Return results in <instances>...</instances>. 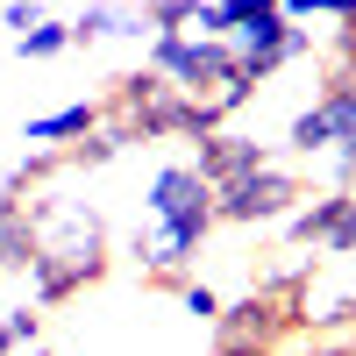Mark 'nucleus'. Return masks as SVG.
<instances>
[{"label":"nucleus","instance_id":"nucleus-1","mask_svg":"<svg viewBox=\"0 0 356 356\" xmlns=\"http://www.w3.org/2000/svg\"><path fill=\"white\" fill-rule=\"evenodd\" d=\"M22 228H29V307H65L72 292L100 285L107 278V221L93 214L86 200H57V193H36L22 200Z\"/></svg>","mask_w":356,"mask_h":356},{"label":"nucleus","instance_id":"nucleus-2","mask_svg":"<svg viewBox=\"0 0 356 356\" xmlns=\"http://www.w3.org/2000/svg\"><path fill=\"white\" fill-rule=\"evenodd\" d=\"M207 235H214V186L193 171V157L157 164V171H150V193H143L136 264H143L150 278H171V285H178Z\"/></svg>","mask_w":356,"mask_h":356},{"label":"nucleus","instance_id":"nucleus-3","mask_svg":"<svg viewBox=\"0 0 356 356\" xmlns=\"http://www.w3.org/2000/svg\"><path fill=\"white\" fill-rule=\"evenodd\" d=\"M300 200H307V186L292 178V164H285V157H271V164H257V171H243V178H228V186L214 193V221H235V228H271V221H285Z\"/></svg>","mask_w":356,"mask_h":356},{"label":"nucleus","instance_id":"nucleus-4","mask_svg":"<svg viewBox=\"0 0 356 356\" xmlns=\"http://www.w3.org/2000/svg\"><path fill=\"white\" fill-rule=\"evenodd\" d=\"M342 143H356V86L335 72L321 93L292 114V129H285V150L292 157H335Z\"/></svg>","mask_w":356,"mask_h":356},{"label":"nucleus","instance_id":"nucleus-5","mask_svg":"<svg viewBox=\"0 0 356 356\" xmlns=\"http://www.w3.org/2000/svg\"><path fill=\"white\" fill-rule=\"evenodd\" d=\"M228 65H235V57H228V43H214V36H150V57H143V72L164 79L171 93H200V86L221 79Z\"/></svg>","mask_w":356,"mask_h":356},{"label":"nucleus","instance_id":"nucleus-6","mask_svg":"<svg viewBox=\"0 0 356 356\" xmlns=\"http://www.w3.org/2000/svg\"><path fill=\"white\" fill-rule=\"evenodd\" d=\"M257 164H271V150H264V143H250V136H235V129H214V136H200V143H193V171H200L214 193L228 186V178L257 171Z\"/></svg>","mask_w":356,"mask_h":356},{"label":"nucleus","instance_id":"nucleus-7","mask_svg":"<svg viewBox=\"0 0 356 356\" xmlns=\"http://www.w3.org/2000/svg\"><path fill=\"white\" fill-rule=\"evenodd\" d=\"M100 122H107L100 100H65V107H50V114H36V122H29V150H57V157H65L72 143H86Z\"/></svg>","mask_w":356,"mask_h":356},{"label":"nucleus","instance_id":"nucleus-8","mask_svg":"<svg viewBox=\"0 0 356 356\" xmlns=\"http://www.w3.org/2000/svg\"><path fill=\"white\" fill-rule=\"evenodd\" d=\"M122 36H150L143 8H129V0H93L72 15V43H122Z\"/></svg>","mask_w":356,"mask_h":356},{"label":"nucleus","instance_id":"nucleus-9","mask_svg":"<svg viewBox=\"0 0 356 356\" xmlns=\"http://www.w3.org/2000/svg\"><path fill=\"white\" fill-rule=\"evenodd\" d=\"M72 50V22H36L29 36H15V57H29V65H50V57H65Z\"/></svg>","mask_w":356,"mask_h":356},{"label":"nucleus","instance_id":"nucleus-10","mask_svg":"<svg viewBox=\"0 0 356 356\" xmlns=\"http://www.w3.org/2000/svg\"><path fill=\"white\" fill-rule=\"evenodd\" d=\"M314 250H321V257H356V193L335 200V214H328V228H321Z\"/></svg>","mask_w":356,"mask_h":356},{"label":"nucleus","instance_id":"nucleus-11","mask_svg":"<svg viewBox=\"0 0 356 356\" xmlns=\"http://www.w3.org/2000/svg\"><path fill=\"white\" fill-rule=\"evenodd\" d=\"M36 335H43V314L29 307V300L0 314V356H15V349H36Z\"/></svg>","mask_w":356,"mask_h":356},{"label":"nucleus","instance_id":"nucleus-12","mask_svg":"<svg viewBox=\"0 0 356 356\" xmlns=\"http://www.w3.org/2000/svg\"><path fill=\"white\" fill-rule=\"evenodd\" d=\"M29 264V228H22V207H0V278H15Z\"/></svg>","mask_w":356,"mask_h":356},{"label":"nucleus","instance_id":"nucleus-13","mask_svg":"<svg viewBox=\"0 0 356 356\" xmlns=\"http://www.w3.org/2000/svg\"><path fill=\"white\" fill-rule=\"evenodd\" d=\"M271 15H278V0H214L221 36H235V29H257V22H271Z\"/></svg>","mask_w":356,"mask_h":356},{"label":"nucleus","instance_id":"nucleus-14","mask_svg":"<svg viewBox=\"0 0 356 356\" xmlns=\"http://www.w3.org/2000/svg\"><path fill=\"white\" fill-rule=\"evenodd\" d=\"M278 15L292 22V29H300V22H356V0H278Z\"/></svg>","mask_w":356,"mask_h":356},{"label":"nucleus","instance_id":"nucleus-15","mask_svg":"<svg viewBox=\"0 0 356 356\" xmlns=\"http://www.w3.org/2000/svg\"><path fill=\"white\" fill-rule=\"evenodd\" d=\"M178 307H186L193 321H221V292H214V285H193V278H178Z\"/></svg>","mask_w":356,"mask_h":356},{"label":"nucleus","instance_id":"nucleus-16","mask_svg":"<svg viewBox=\"0 0 356 356\" xmlns=\"http://www.w3.org/2000/svg\"><path fill=\"white\" fill-rule=\"evenodd\" d=\"M0 22H8L15 36H29V29L43 22V8H36V0H8V8H0Z\"/></svg>","mask_w":356,"mask_h":356},{"label":"nucleus","instance_id":"nucleus-17","mask_svg":"<svg viewBox=\"0 0 356 356\" xmlns=\"http://www.w3.org/2000/svg\"><path fill=\"white\" fill-rule=\"evenodd\" d=\"M314 356H356V335H328V342H314Z\"/></svg>","mask_w":356,"mask_h":356},{"label":"nucleus","instance_id":"nucleus-18","mask_svg":"<svg viewBox=\"0 0 356 356\" xmlns=\"http://www.w3.org/2000/svg\"><path fill=\"white\" fill-rule=\"evenodd\" d=\"M221 356H278V349H250V342H221Z\"/></svg>","mask_w":356,"mask_h":356},{"label":"nucleus","instance_id":"nucleus-19","mask_svg":"<svg viewBox=\"0 0 356 356\" xmlns=\"http://www.w3.org/2000/svg\"><path fill=\"white\" fill-rule=\"evenodd\" d=\"M356 57V22H342V65Z\"/></svg>","mask_w":356,"mask_h":356},{"label":"nucleus","instance_id":"nucleus-20","mask_svg":"<svg viewBox=\"0 0 356 356\" xmlns=\"http://www.w3.org/2000/svg\"><path fill=\"white\" fill-rule=\"evenodd\" d=\"M29 356H50V349H29Z\"/></svg>","mask_w":356,"mask_h":356},{"label":"nucleus","instance_id":"nucleus-21","mask_svg":"<svg viewBox=\"0 0 356 356\" xmlns=\"http://www.w3.org/2000/svg\"><path fill=\"white\" fill-rule=\"evenodd\" d=\"M349 193H356V186H349Z\"/></svg>","mask_w":356,"mask_h":356}]
</instances>
